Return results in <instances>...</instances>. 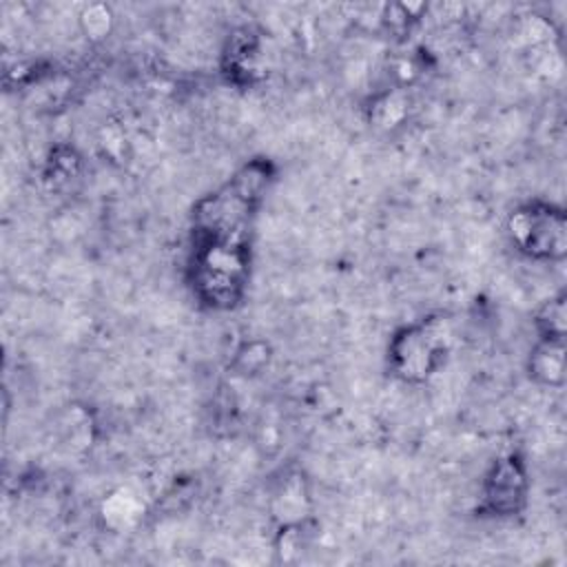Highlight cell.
<instances>
[{
	"label": "cell",
	"mask_w": 567,
	"mask_h": 567,
	"mask_svg": "<svg viewBox=\"0 0 567 567\" xmlns=\"http://www.w3.org/2000/svg\"><path fill=\"white\" fill-rule=\"evenodd\" d=\"M514 241L532 257L556 259L565 252V217L549 206H525L509 219Z\"/></svg>",
	"instance_id": "6da1fadb"
},
{
	"label": "cell",
	"mask_w": 567,
	"mask_h": 567,
	"mask_svg": "<svg viewBox=\"0 0 567 567\" xmlns=\"http://www.w3.org/2000/svg\"><path fill=\"white\" fill-rule=\"evenodd\" d=\"M443 350V341L430 328L405 330L394 343V361L399 372L408 377H423L436 365V357Z\"/></svg>",
	"instance_id": "7a4b0ae2"
},
{
	"label": "cell",
	"mask_w": 567,
	"mask_h": 567,
	"mask_svg": "<svg viewBox=\"0 0 567 567\" xmlns=\"http://www.w3.org/2000/svg\"><path fill=\"white\" fill-rule=\"evenodd\" d=\"M485 498L494 512H514L518 501L523 498V472L509 458L496 465L492 478L487 481Z\"/></svg>",
	"instance_id": "3957f363"
},
{
	"label": "cell",
	"mask_w": 567,
	"mask_h": 567,
	"mask_svg": "<svg viewBox=\"0 0 567 567\" xmlns=\"http://www.w3.org/2000/svg\"><path fill=\"white\" fill-rule=\"evenodd\" d=\"M532 368H534V374L540 377L545 383H560L563 370H565L560 339H549L547 343H543V348L532 359Z\"/></svg>",
	"instance_id": "277c9868"
}]
</instances>
